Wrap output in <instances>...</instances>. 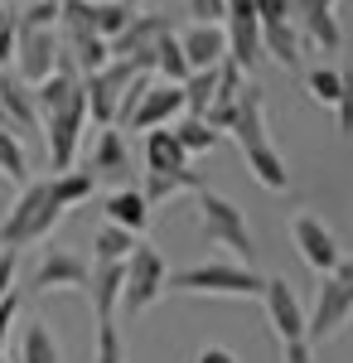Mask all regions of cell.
<instances>
[{
    "label": "cell",
    "instance_id": "cell-1",
    "mask_svg": "<svg viewBox=\"0 0 353 363\" xmlns=\"http://www.w3.org/2000/svg\"><path fill=\"white\" fill-rule=\"evenodd\" d=\"M223 131H232L237 150H242V165L252 169V179L271 194H286L291 189V169H286V155L276 150L271 140V126H267V97L262 87L247 83L232 102V112L223 116Z\"/></svg>",
    "mask_w": 353,
    "mask_h": 363
},
{
    "label": "cell",
    "instance_id": "cell-2",
    "mask_svg": "<svg viewBox=\"0 0 353 363\" xmlns=\"http://www.w3.org/2000/svg\"><path fill=\"white\" fill-rule=\"evenodd\" d=\"M267 277L257 267H247L237 257H218L198 267L169 272V296H218V301H262Z\"/></svg>",
    "mask_w": 353,
    "mask_h": 363
},
{
    "label": "cell",
    "instance_id": "cell-3",
    "mask_svg": "<svg viewBox=\"0 0 353 363\" xmlns=\"http://www.w3.org/2000/svg\"><path fill=\"white\" fill-rule=\"evenodd\" d=\"M68 208L58 203L54 194V179H34L20 189V199L5 208V218H0V247L10 252H25V247H39V242H49V233L58 228Z\"/></svg>",
    "mask_w": 353,
    "mask_h": 363
},
{
    "label": "cell",
    "instance_id": "cell-4",
    "mask_svg": "<svg viewBox=\"0 0 353 363\" xmlns=\"http://www.w3.org/2000/svg\"><path fill=\"white\" fill-rule=\"evenodd\" d=\"M194 213H198V238L203 242H213V247H228L237 262L252 267V257H257V242H252V228H247V213L232 203V199L213 194L208 184L194 194Z\"/></svg>",
    "mask_w": 353,
    "mask_h": 363
},
{
    "label": "cell",
    "instance_id": "cell-5",
    "mask_svg": "<svg viewBox=\"0 0 353 363\" xmlns=\"http://www.w3.org/2000/svg\"><path fill=\"white\" fill-rule=\"evenodd\" d=\"M169 296V262L155 242H136L126 257V281H121V315H145Z\"/></svg>",
    "mask_w": 353,
    "mask_h": 363
},
{
    "label": "cell",
    "instance_id": "cell-6",
    "mask_svg": "<svg viewBox=\"0 0 353 363\" xmlns=\"http://www.w3.org/2000/svg\"><path fill=\"white\" fill-rule=\"evenodd\" d=\"M349 320H353V257H344L329 277H320V296H315V310H310L305 339H310V344H325V339H334Z\"/></svg>",
    "mask_w": 353,
    "mask_h": 363
},
{
    "label": "cell",
    "instance_id": "cell-7",
    "mask_svg": "<svg viewBox=\"0 0 353 363\" xmlns=\"http://www.w3.org/2000/svg\"><path fill=\"white\" fill-rule=\"evenodd\" d=\"M39 121H44V140H49V169H54V174L73 169L78 165L82 126H87V92H82V83L73 87L58 107H49Z\"/></svg>",
    "mask_w": 353,
    "mask_h": 363
},
{
    "label": "cell",
    "instance_id": "cell-8",
    "mask_svg": "<svg viewBox=\"0 0 353 363\" xmlns=\"http://www.w3.org/2000/svg\"><path fill=\"white\" fill-rule=\"evenodd\" d=\"M20 20V15H15ZM58 58H63V39H58V29H49V25H15V73L25 78L29 87H39L49 73L58 68Z\"/></svg>",
    "mask_w": 353,
    "mask_h": 363
},
{
    "label": "cell",
    "instance_id": "cell-9",
    "mask_svg": "<svg viewBox=\"0 0 353 363\" xmlns=\"http://www.w3.org/2000/svg\"><path fill=\"white\" fill-rule=\"evenodd\" d=\"M87 262H82L78 252L58 247V242H49V247L34 257V267H29V286H34V296H54V291H78V296H87Z\"/></svg>",
    "mask_w": 353,
    "mask_h": 363
},
{
    "label": "cell",
    "instance_id": "cell-10",
    "mask_svg": "<svg viewBox=\"0 0 353 363\" xmlns=\"http://www.w3.org/2000/svg\"><path fill=\"white\" fill-rule=\"evenodd\" d=\"M136 73L140 68L131 63V58H111L107 68L87 73V78H82V92H87V121L116 126V102H121V92H126V83H131Z\"/></svg>",
    "mask_w": 353,
    "mask_h": 363
},
{
    "label": "cell",
    "instance_id": "cell-11",
    "mask_svg": "<svg viewBox=\"0 0 353 363\" xmlns=\"http://www.w3.org/2000/svg\"><path fill=\"white\" fill-rule=\"evenodd\" d=\"M291 242H296L300 262H305L310 272H320V277H329V272L344 262V247H339L334 228H329L320 213H310V208L291 218Z\"/></svg>",
    "mask_w": 353,
    "mask_h": 363
},
{
    "label": "cell",
    "instance_id": "cell-12",
    "mask_svg": "<svg viewBox=\"0 0 353 363\" xmlns=\"http://www.w3.org/2000/svg\"><path fill=\"white\" fill-rule=\"evenodd\" d=\"M262 310H267V325L271 335L286 344V339H305V325H310V310L300 306L296 286L286 277H267V291H262Z\"/></svg>",
    "mask_w": 353,
    "mask_h": 363
},
{
    "label": "cell",
    "instance_id": "cell-13",
    "mask_svg": "<svg viewBox=\"0 0 353 363\" xmlns=\"http://www.w3.org/2000/svg\"><path fill=\"white\" fill-rule=\"evenodd\" d=\"M169 29L174 25H169L164 15H145V10H136V20L111 39V58H131L140 73H150V49H155V39L169 34Z\"/></svg>",
    "mask_w": 353,
    "mask_h": 363
},
{
    "label": "cell",
    "instance_id": "cell-14",
    "mask_svg": "<svg viewBox=\"0 0 353 363\" xmlns=\"http://www.w3.org/2000/svg\"><path fill=\"white\" fill-rule=\"evenodd\" d=\"M184 116V92H179V83H155L145 87V97H140V107H136V116H131V126L126 131H160V126H174Z\"/></svg>",
    "mask_w": 353,
    "mask_h": 363
},
{
    "label": "cell",
    "instance_id": "cell-15",
    "mask_svg": "<svg viewBox=\"0 0 353 363\" xmlns=\"http://www.w3.org/2000/svg\"><path fill=\"white\" fill-rule=\"evenodd\" d=\"M0 126H10L15 136H34L39 126V107H34V87L20 73H0Z\"/></svg>",
    "mask_w": 353,
    "mask_h": 363
},
{
    "label": "cell",
    "instance_id": "cell-16",
    "mask_svg": "<svg viewBox=\"0 0 353 363\" xmlns=\"http://www.w3.org/2000/svg\"><path fill=\"white\" fill-rule=\"evenodd\" d=\"M296 25L305 34V44L334 54L344 44V29H339V0H296Z\"/></svg>",
    "mask_w": 353,
    "mask_h": 363
},
{
    "label": "cell",
    "instance_id": "cell-17",
    "mask_svg": "<svg viewBox=\"0 0 353 363\" xmlns=\"http://www.w3.org/2000/svg\"><path fill=\"white\" fill-rule=\"evenodd\" d=\"M174 39H179L184 58H189V73H198V68H218V63L228 58V29L223 25L189 20L184 29H174Z\"/></svg>",
    "mask_w": 353,
    "mask_h": 363
},
{
    "label": "cell",
    "instance_id": "cell-18",
    "mask_svg": "<svg viewBox=\"0 0 353 363\" xmlns=\"http://www.w3.org/2000/svg\"><path fill=\"white\" fill-rule=\"evenodd\" d=\"M121 281H126V262H92V272H87V301H92L97 325H102V320H116Z\"/></svg>",
    "mask_w": 353,
    "mask_h": 363
},
{
    "label": "cell",
    "instance_id": "cell-19",
    "mask_svg": "<svg viewBox=\"0 0 353 363\" xmlns=\"http://www.w3.org/2000/svg\"><path fill=\"white\" fill-rule=\"evenodd\" d=\"M184 169H194V160L169 126L145 131V174H184Z\"/></svg>",
    "mask_w": 353,
    "mask_h": 363
},
{
    "label": "cell",
    "instance_id": "cell-20",
    "mask_svg": "<svg viewBox=\"0 0 353 363\" xmlns=\"http://www.w3.org/2000/svg\"><path fill=\"white\" fill-rule=\"evenodd\" d=\"M102 218L140 238V233L150 228V218H155V208L145 203V194H140V189H111V194L102 199Z\"/></svg>",
    "mask_w": 353,
    "mask_h": 363
},
{
    "label": "cell",
    "instance_id": "cell-21",
    "mask_svg": "<svg viewBox=\"0 0 353 363\" xmlns=\"http://www.w3.org/2000/svg\"><path fill=\"white\" fill-rule=\"evenodd\" d=\"M92 174L97 179H126L131 169V150H126V131L116 126H97V145H92Z\"/></svg>",
    "mask_w": 353,
    "mask_h": 363
},
{
    "label": "cell",
    "instance_id": "cell-22",
    "mask_svg": "<svg viewBox=\"0 0 353 363\" xmlns=\"http://www.w3.org/2000/svg\"><path fill=\"white\" fill-rule=\"evenodd\" d=\"M203 189V174L198 169H184V174H145V184H140V194L150 208H164V203H174V199H194Z\"/></svg>",
    "mask_w": 353,
    "mask_h": 363
},
{
    "label": "cell",
    "instance_id": "cell-23",
    "mask_svg": "<svg viewBox=\"0 0 353 363\" xmlns=\"http://www.w3.org/2000/svg\"><path fill=\"white\" fill-rule=\"evenodd\" d=\"M262 44H267V58H276L281 68L300 73L305 34H300V25H296V20H276V25H262Z\"/></svg>",
    "mask_w": 353,
    "mask_h": 363
},
{
    "label": "cell",
    "instance_id": "cell-24",
    "mask_svg": "<svg viewBox=\"0 0 353 363\" xmlns=\"http://www.w3.org/2000/svg\"><path fill=\"white\" fill-rule=\"evenodd\" d=\"M169 131H174V136H179V145L189 150V160H198V155H208V150H218V145H223V131H218L208 116H189V112H184L174 126H169Z\"/></svg>",
    "mask_w": 353,
    "mask_h": 363
},
{
    "label": "cell",
    "instance_id": "cell-25",
    "mask_svg": "<svg viewBox=\"0 0 353 363\" xmlns=\"http://www.w3.org/2000/svg\"><path fill=\"white\" fill-rule=\"evenodd\" d=\"M150 73H155L160 83H184V78H189V58H184V49H179L174 29L155 39V49H150Z\"/></svg>",
    "mask_w": 353,
    "mask_h": 363
},
{
    "label": "cell",
    "instance_id": "cell-26",
    "mask_svg": "<svg viewBox=\"0 0 353 363\" xmlns=\"http://www.w3.org/2000/svg\"><path fill=\"white\" fill-rule=\"evenodd\" d=\"M20 363H63V349H58L54 330L44 325V320H29L25 335H20Z\"/></svg>",
    "mask_w": 353,
    "mask_h": 363
},
{
    "label": "cell",
    "instance_id": "cell-27",
    "mask_svg": "<svg viewBox=\"0 0 353 363\" xmlns=\"http://www.w3.org/2000/svg\"><path fill=\"white\" fill-rule=\"evenodd\" d=\"M63 49H68V58H73V63H78L82 78L111 63V44L102 39V34H68V44H63Z\"/></svg>",
    "mask_w": 353,
    "mask_h": 363
},
{
    "label": "cell",
    "instance_id": "cell-28",
    "mask_svg": "<svg viewBox=\"0 0 353 363\" xmlns=\"http://www.w3.org/2000/svg\"><path fill=\"white\" fill-rule=\"evenodd\" d=\"M131 20H136V0H92V29H97L107 44L131 25Z\"/></svg>",
    "mask_w": 353,
    "mask_h": 363
},
{
    "label": "cell",
    "instance_id": "cell-29",
    "mask_svg": "<svg viewBox=\"0 0 353 363\" xmlns=\"http://www.w3.org/2000/svg\"><path fill=\"white\" fill-rule=\"evenodd\" d=\"M54 179V194H58V203L63 208H78V203H87V199L97 194V174L92 169H63V174H49Z\"/></svg>",
    "mask_w": 353,
    "mask_h": 363
},
{
    "label": "cell",
    "instance_id": "cell-30",
    "mask_svg": "<svg viewBox=\"0 0 353 363\" xmlns=\"http://www.w3.org/2000/svg\"><path fill=\"white\" fill-rule=\"evenodd\" d=\"M179 92H184V112L189 116H208V107H213V97H218V68L189 73V78L179 83Z\"/></svg>",
    "mask_w": 353,
    "mask_h": 363
},
{
    "label": "cell",
    "instance_id": "cell-31",
    "mask_svg": "<svg viewBox=\"0 0 353 363\" xmlns=\"http://www.w3.org/2000/svg\"><path fill=\"white\" fill-rule=\"evenodd\" d=\"M0 179H10V184H29L25 136H15L10 126H0Z\"/></svg>",
    "mask_w": 353,
    "mask_h": 363
},
{
    "label": "cell",
    "instance_id": "cell-32",
    "mask_svg": "<svg viewBox=\"0 0 353 363\" xmlns=\"http://www.w3.org/2000/svg\"><path fill=\"white\" fill-rule=\"evenodd\" d=\"M136 242H140L136 233H126V228H116V223H102L97 238H92V257H97V262H126Z\"/></svg>",
    "mask_w": 353,
    "mask_h": 363
},
{
    "label": "cell",
    "instance_id": "cell-33",
    "mask_svg": "<svg viewBox=\"0 0 353 363\" xmlns=\"http://www.w3.org/2000/svg\"><path fill=\"white\" fill-rule=\"evenodd\" d=\"M339 87H344V68H310V73H305L310 102H320L329 112H334V102H339Z\"/></svg>",
    "mask_w": 353,
    "mask_h": 363
},
{
    "label": "cell",
    "instance_id": "cell-34",
    "mask_svg": "<svg viewBox=\"0 0 353 363\" xmlns=\"http://www.w3.org/2000/svg\"><path fill=\"white\" fill-rule=\"evenodd\" d=\"M155 83V73H136L131 83H126V92H121V102H116V131H126L131 126V116H136L140 97H145V87Z\"/></svg>",
    "mask_w": 353,
    "mask_h": 363
},
{
    "label": "cell",
    "instance_id": "cell-35",
    "mask_svg": "<svg viewBox=\"0 0 353 363\" xmlns=\"http://www.w3.org/2000/svg\"><path fill=\"white\" fill-rule=\"evenodd\" d=\"M97 363H126V339L116 330V320L97 325Z\"/></svg>",
    "mask_w": 353,
    "mask_h": 363
},
{
    "label": "cell",
    "instance_id": "cell-36",
    "mask_svg": "<svg viewBox=\"0 0 353 363\" xmlns=\"http://www.w3.org/2000/svg\"><path fill=\"white\" fill-rule=\"evenodd\" d=\"M334 126H339L344 140H353V68H344V87H339V102H334Z\"/></svg>",
    "mask_w": 353,
    "mask_h": 363
},
{
    "label": "cell",
    "instance_id": "cell-37",
    "mask_svg": "<svg viewBox=\"0 0 353 363\" xmlns=\"http://www.w3.org/2000/svg\"><path fill=\"white\" fill-rule=\"evenodd\" d=\"M25 25H49L58 29V0H29V10H20Z\"/></svg>",
    "mask_w": 353,
    "mask_h": 363
},
{
    "label": "cell",
    "instance_id": "cell-38",
    "mask_svg": "<svg viewBox=\"0 0 353 363\" xmlns=\"http://www.w3.org/2000/svg\"><path fill=\"white\" fill-rule=\"evenodd\" d=\"M189 5V20H203V25H223L228 15V0H184Z\"/></svg>",
    "mask_w": 353,
    "mask_h": 363
},
{
    "label": "cell",
    "instance_id": "cell-39",
    "mask_svg": "<svg viewBox=\"0 0 353 363\" xmlns=\"http://www.w3.org/2000/svg\"><path fill=\"white\" fill-rule=\"evenodd\" d=\"M257 20L276 25V20H296V0H257Z\"/></svg>",
    "mask_w": 353,
    "mask_h": 363
},
{
    "label": "cell",
    "instance_id": "cell-40",
    "mask_svg": "<svg viewBox=\"0 0 353 363\" xmlns=\"http://www.w3.org/2000/svg\"><path fill=\"white\" fill-rule=\"evenodd\" d=\"M15 277H20V252L0 247V301L15 291Z\"/></svg>",
    "mask_w": 353,
    "mask_h": 363
},
{
    "label": "cell",
    "instance_id": "cell-41",
    "mask_svg": "<svg viewBox=\"0 0 353 363\" xmlns=\"http://www.w3.org/2000/svg\"><path fill=\"white\" fill-rule=\"evenodd\" d=\"M281 363H315V344L310 339H286L281 344Z\"/></svg>",
    "mask_w": 353,
    "mask_h": 363
},
{
    "label": "cell",
    "instance_id": "cell-42",
    "mask_svg": "<svg viewBox=\"0 0 353 363\" xmlns=\"http://www.w3.org/2000/svg\"><path fill=\"white\" fill-rule=\"evenodd\" d=\"M15 315H20V291H10V296L0 301V354H5V339H10V325H15Z\"/></svg>",
    "mask_w": 353,
    "mask_h": 363
},
{
    "label": "cell",
    "instance_id": "cell-43",
    "mask_svg": "<svg viewBox=\"0 0 353 363\" xmlns=\"http://www.w3.org/2000/svg\"><path fill=\"white\" fill-rule=\"evenodd\" d=\"M194 363H242L232 349H223V344H208V349H198L194 354Z\"/></svg>",
    "mask_w": 353,
    "mask_h": 363
},
{
    "label": "cell",
    "instance_id": "cell-44",
    "mask_svg": "<svg viewBox=\"0 0 353 363\" xmlns=\"http://www.w3.org/2000/svg\"><path fill=\"white\" fill-rule=\"evenodd\" d=\"M15 25H20V20H15ZM15 25L0 29V63H10V58H15Z\"/></svg>",
    "mask_w": 353,
    "mask_h": 363
},
{
    "label": "cell",
    "instance_id": "cell-45",
    "mask_svg": "<svg viewBox=\"0 0 353 363\" xmlns=\"http://www.w3.org/2000/svg\"><path fill=\"white\" fill-rule=\"evenodd\" d=\"M10 25H15V10H10V5L0 0V29H10Z\"/></svg>",
    "mask_w": 353,
    "mask_h": 363
},
{
    "label": "cell",
    "instance_id": "cell-46",
    "mask_svg": "<svg viewBox=\"0 0 353 363\" xmlns=\"http://www.w3.org/2000/svg\"><path fill=\"white\" fill-rule=\"evenodd\" d=\"M5 363H20V359H5Z\"/></svg>",
    "mask_w": 353,
    "mask_h": 363
},
{
    "label": "cell",
    "instance_id": "cell-47",
    "mask_svg": "<svg viewBox=\"0 0 353 363\" xmlns=\"http://www.w3.org/2000/svg\"><path fill=\"white\" fill-rule=\"evenodd\" d=\"M0 363H5V354H0Z\"/></svg>",
    "mask_w": 353,
    "mask_h": 363
},
{
    "label": "cell",
    "instance_id": "cell-48",
    "mask_svg": "<svg viewBox=\"0 0 353 363\" xmlns=\"http://www.w3.org/2000/svg\"><path fill=\"white\" fill-rule=\"evenodd\" d=\"M58 5H63V0H58Z\"/></svg>",
    "mask_w": 353,
    "mask_h": 363
}]
</instances>
